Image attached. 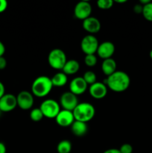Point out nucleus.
<instances>
[{
    "label": "nucleus",
    "mask_w": 152,
    "mask_h": 153,
    "mask_svg": "<svg viewBox=\"0 0 152 153\" xmlns=\"http://www.w3.org/2000/svg\"><path fill=\"white\" fill-rule=\"evenodd\" d=\"M103 83L111 91L116 93H122L129 88L131 79L125 72L116 70L113 74L107 76Z\"/></svg>",
    "instance_id": "f257e3e1"
},
{
    "label": "nucleus",
    "mask_w": 152,
    "mask_h": 153,
    "mask_svg": "<svg viewBox=\"0 0 152 153\" xmlns=\"http://www.w3.org/2000/svg\"><path fill=\"white\" fill-rule=\"evenodd\" d=\"M52 85L51 78L46 76H40L36 78L31 85V93L34 97L43 98L49 95L52 91Z\"/></svg>",
    "instance_id": "f03ea898"
},
{
    "label": "nucleus",
    "mask_w": 152,
    "mask_h": 153,
    "mask_svg": "<svg viewBox=\"0 0 152 153\" xmlns=\"http://www.w3.org/2000/svg\"><path fill=\"white\" fill-rule=\"evenodd\" d=\"M72 112L75 120L87 123L95 117V109L90 103L82 102L79 103Z\"/></svg>",
    "instance_id": "7ed1b4c3"
},
{
    "label": "nucleus",
    "mask_w": 152,
    "mask_h": 153,
    "mask_svg": "<svg viewBox=\"0 0 152 153\" xmlns=\"http://www.w3.org/2000/svg\"><path fill=\"white\" fill-rule=\"evenodd\" d=\"M67 58L66 53L61 49H54L48 55V62L49 66L55 70H63Z\"/></svg>",
    "instance_id": "20e7f679"
},
{
    "label": "nucleus",
    "mask_w": 152,
    "mask_h": 153,
    "mask_svg": "<svg viewBox=\"0 0 152 153\" xmlns=\"http://www.w3.org/2000/svg\"><path fill=\"white\" fill-rule=\"evenodd\" d=\"M40 109L41 110L44 117L55 119L57 115L61 111V105L56 100L48 99L41 103Z\"/></svg>",
    "instance_id": "39448f33"
},
{
    "label": "nucleus",
    "mask_w": 152,
    "mask_h": 153,
    "mask_svg": "<svg viewBox=\"0 0 152 153\" xmlns=\"http://www.w3.org/2000/svg\"><path fill=\"white\" fill-rule=\"evenodd\" d=\"M98 46V39L92 34L86 35L80 42V49L85 55H95Z\"/></svg>",
    "instance_id": "423d86ee"
},
{
    "label": "nucleus",
    "mask_w": 152,
    "mask_h": 153,
    "mask_svg": "<svg viewBox=\"0 0 152 153\" xmlns=\"http://www.w3.org/2000/svg\"><path fill=\"white\" fill-rule=\"evenodd\" d=\"M17 106L22 110H29L34 105V95L32 93L22 91L16 96Z\"/></svg>",
    "instance_id": "0eeeda50"
},
{
    "label": "nucleus",
    "mask_w": 152,
    "mask_h": 153,
    "mask_svg": "<svg viewBox=\"0 0 152 153\" xmlns=\"http://www.w3.org/2000/svg\"><path fill=\"white\" fill-rule=\"evenodd\" d=\"M60 103L64 110L71 111H73L76 106L79 104L77 96L70 91L63 93L61 95L60 98Z\"/></svg>",
    "instance_id": "6e6552de"
},
{
    "label": "nucleus",
    "mask_w": 152,
    "mask_h": 153,
    "mask_svg": "<svg viewBox=\"0 0 152 153\" xmlns=\"http://www.w3.org/2000/svg\"><path fill=\"white\" fill-rule=\"evenodd\" d=\"M92 12V6L87 1H81L75 4L74 8V14L77 19L84 20L89 17Z\"/></svg>",
    "instance_id": "1a4fd4ad"
},
{
    "label": "nucleus",
    "mask_w": 152,
    "mask_h": 153,
    "mask_svg": "<svg viewBox=\"0 0 152 153\" xmlns=\"http://www.w3.org/2000/svg\"><path fill=\"white\" fill-rule=\"evenodd\" d=\"M17 106L16 97L11 94H5L0 99V111L1 112H10Z\"/></svg>",
    "instance_id": "9d476101"
},
{
    "label": "nucleus",
    "mask_w": 152,
    "mask_h": 153,
    "mask_svg": "<svg viewBox=\"0 0 152 153\" xmlns=\"http://www.w3.org/2000/svg\"><path fill=\"white\" fill-rule=\"evenodd\" d=\"M75 117L73 112L68 110H61L57 117L55 121L57 124L61 127H69L75 122Z\"/></svg>",
    "instance_id": "9b49d317"
},
{
    "label": "nucleus",
    "mask_w": 152,
    "mask_h": 153,
    "mask_svg": "<svg viewBox=\"0 0 152 153\" xmlns=\"http://www.w3.org/2000/svg\"><path fill=\"white\" fill-rule=\"evenodd\" d=\"M88 85L86 83L83 77L74 78L70 82L69 84V90L70 92L74 94L75 95L78 96L80 94H83L86 92L87 90Z\"/></svg>",
    "instance_id": "f8f14e48"
},
{
    "label": "nucleus",
    "mask_w": 152,
    "mask_h": 153,
    "mask_svg": "<svg viewBox=\"0 0 152 153\" xmlns=\"http://www.w3.org/2000/svg\"><path fill=\"white\" fill-rule=\"evenodd\" d=\"M89 92L92 98L95 100H101L107 96V87L103 82H96L89 86Z\"/></svg>",
    "instance_id": "ddd939ff"
},
{
    "label": "nucleus",
    "mask_w": 152,
    "mask_h": 153,
    "mask_svg": "<svg viewBox=\"0 0 152 153\" xmlns=\"http://www.w3.org/2000/svg\"><path fill=\"white\" fill-rule=\"evenodd\" d=\"M115 52V46L112 42L104 41L100 43L96 53L103 60L111 58Z\"/></svg>",
    "instance_id": "4468645a"
},
{
    "label": "nucleus",
    "mask_w": 152,
    "mask_h": 153,
    "mask_svg": "<svg viewBox=\"0 0 152 153\" xmlns=\"http://www.w3.org/2000/svg\"><path fill=\"white\" fill-rule=\"evenodd\" d=\"M83 28L86 31L90 34H96L101 30V22L99 19L94 16H89L86 19L83 20Z\"/></svg>",
    "instance_id": "2eb2a0df"
},
{
    "label": "nucleus",
    "mask_w": 152,
    "mask_h": 153,
    "mask_svg": "<svg viewBox=\"0 0 152 153\" xmlns=\"http://www.w3.org/2000/svg\"><path fill=\"white\" fill-rule=\"evenodd\" d=\"M70 127L72 134L77 137H83L88 131L87 123L81 121L75 120Z\"/></svg>",
    "instance_id": "dca6fc26"
},
{
    "label": "nucleus",
    "mask_w": 152,
    "mask_h": 153,
    "mask_svg": "<svg viewBox=\"0 0 152 153\" xmlns=\"http://www.w3.org/2000/svg\"><path fill=\"white\" fill-rule=\"evenodd\" d=\"M116 62L113 58H107L101 64V70L105 76H109L116 71Z\"/></svg>",
    "instance_id": "f3484780"
},
{
    "label": "nucleus",
    "mask_w": 152,
    "mask_h": 153,
    "mask_svg": "<svg viewBox=\"0 0 152 153\" xmlns=\"http://www.w3.org/2000/svg\"><path fill=\"white\" fill-rule=\"evenodd\" d=\"M79 69H80V64H79L78 61L74 59H70L67 60L63 68L62 72L65 73L66 76L74 75L78 72Z\"/></svg>",
    "instance_id": "a211bd4d"
},
{
    "label": "nucleus",
    "mask_w": 152,
    "mask_h": 153,
    "mask_svg": "<svg viewBox=\"0 0 152 153\" xmlns=\"http://www.w3.org/2000/svg\"><path fill=\"white\" fill-rule=\"evenodd\" d=\"M53 87H63L66 85L68 82V78L67 76L63 72H58L56 74L54 75L52 78H51Z\"/></svg>",
    "instance_id": "6ab92c4d"
},
{
    "label": "nucleus",
    "mask_w": 152,
    "mask_h": 153,
    "mask_svg": "<svg viewBox=\"0 0 152 153\" xmlns=\"http://www.w3.org/2000/svg\"><path fill=\"white\" fill-rule=\"evenodd\" d=\"M72 143L68 140H63L58 143L57 151L58 153H70L72 151Z\"/></svg>",
    "instance_id": "aec40b11"
},
{
    "label": "nucleus",
    "mask_w": 152,
    "mask_h": 153,
    "mask_svg": "<svg viewBox=\"0 0 152 153\" xmlns=\"http://www.w3.org/2000/svg\"><path fill=\"white\" fill-rule=\"evenodd\" d=\"M43 117H44V116H43L40 108L32 109L31 111L30 112V118L34 122H40L43 120Z\"/></svg>",
    "instance_id": "412c9836"
},
{
    "label": "nucleus",
    "mask_w": 152,
    "mask_h": 153,
    "mask_svg": "<svg viewBox=\"0 0 152 153\" xmlns=\"http://www.w3.org/2000/svg\"><path fill=\"white\" fill-rule=\"evenodd\" d=\"M142 16H144L145 19L146 20L149 21V22H152V2L151 1L148 4H145L143 6L142 13Z\"/></svg>",
    "instance_id": "4be33fe9"
},
{
    "label": "nucleus",
    "mask_w": 152,
    "mask_h": 153,
    "mask_svg": "<svg viewBox=\"0 0 152 153\" xmlns=\"http://www.w3.org/2000/svg\"><path fill=\"white\" fill-rule=\"evenodd\" d=\"M83 79H84L86 83L90 86L92 84L96 82V75L94 72L89 70V71L85 72L83 76Z\"/></svg>",
    "instance_id": "5701e85b"
},
{
    "label": "nucleus",
    "mask_w": 152,
    "mask_h": 153,
    "mask_svg": "<svg viewBox=\"0 0 152 153\" xmlns=\"http://www.w3.org/2000/svg\"><path fill=\"white\" fill-rule=\"evenodd\" d=\"M114 1L113 0H98L97 1V6L98 8L102 10H108L113 6Z\"/></svg>",
    "instance_id": "b1692460"
},
{
    "label": "nucleus",
    "mask_w": 152,
    "mask_h": 153,
    "mask_svg": "<svg viewBox=\"0 0 152 153\" xmlns=\"http://www.w3.org/2000/svg\"><path fill=\"white\" fill-rule=\"evenodd\" d=\"M84 63L87 67H95L97 64V58L95 55H86L84 58Z\"/></svg>",
    "instance_id": "393cba45"
},
{
    "label": "nucleus",
    "mask_w": 152,
    "mask_h": 153,
    "mask_svg": "<svg viewBox=\"0 0 152 153\" xmlns=\"http://www.w3.org/2000/svg\"><path fill=\"white\" fill-rule=\"evenodd\" d=\"M119 151L121 153H132L133 147L129 143H124L121 146Z\"/></svg>",
    "instance_id": "a878e982"
},
{
    "label": "nucleus",
    "mask_w": 152,
    "mask_h": 153,
    "mask_svg": "<svg viewBox=\"0 0 152 153\" xmlns=\"http://www.w3.org/2000/svg\"><path fill=\"white\" fill-rule=\"evenodd\" d=\"M142 9L143 6L141 4H137L134 6V13H137V14H139V13H142Z\"/></svg>",
    "instance_id": "bb28decb"
},
{
    "label": "nucleus",
    "mask_w": 152,
    "mask_h": 153,
    "mask_svg": "<svg viewBox=\"0 0 152 153\" xmlns=\"http://www.w3.org/2000/svg\"><path fill=\"white\" fill-rule=\"evenodd\" d=\"M7 7V2L6 0H0V13H3Z\"/></svg>",
    "instance_id": "cd10ccee"
},
{
    "label": "nucleus",
    "mask_w": 152,
    "mask_h": 153,
    "mask_svg": "<svg viewBox=\"0 0 152 153\" xmlns=\"http://www.w3.org/2000/svg\"><path fill=\"white\" fill-rule=\"evenodd\" d=\"M6 66H7V61L5 58H4V56L0 57V70H4Z\"/></svg>",
    "instance_id": "c85d7f7f"
},
{
    "label": "nucleus",
    "mask_w": 152,
    "mask_h": 153,
    "mask_svg": "<svg viewBox=\"0 0 152 153\" xmlns=\"http://www.w3.org/2000/svg\"><path fill=\"white\" fill-rule=\"evenodd\" d=\"M5 94V88L1 82H0V99Z\"/></svg>",
    "instance_id": "c756f323"
},
{
    "label": "nucleus",
    "mask_w": 152,
    "mask_h": 153,
    "mask_svg": "<svg viewBox=\"0 0 152 153\" xmlns=\"http://www.w3.org/2000/svg\"><path fill=\"white\" fill-rule=\"evenodd\" d=\"M5 52V46L3 44L2 42L0 40V57H2Z\"/></svg>",
    "instance_id": "7c9ffc66"
},
{
    "label": "nucleus",
    "mask_w": 152,
    "mask_h": 153,
    "mask_svg": "<svg viewBox=\"0 0 152 153\" xmlns=\"http://www.w3.org/2000/svg\"><path fill=\"white\" fill-rule=\"evenodd\" d=\"M103 153H121V152H120V151H119V149L113 148V149H107V150L104 151Z\"/></svg>",
    "instance_id": "2f4dec72"
},
{
    "label": "nucleus",
    "mask_w": 152,
    "mask_h": 153,
    "mask_svg": "<svg viewBox=\"0 0 152 153\" xmlns=\"http://www.w3.org/2000/svg\"><path fill=\"white\" fill-rule=\"evenodd\" d=\"M6 146L4 145V143L2 142H0V153H6Z\"/></svg>",
    "instance_id": "473e14b6"
},
{
    "label": "nucleus",
    "mask_w": 152,
    "mask_h": 153,
    "mask_svg": "<svg viewBox=\"0 0 152 153\" xmlns=\"http://www.w3.org/2000/svg\"><path fill=\"white\" fill-rule=\"evenodd\" d=\"M126 0H117V1H115V2L117 3H125L126 2Z\"/></svg>",
    "instance_id": "72a5a7b5"
},
{
    "label": "nucleus",
    "mask_w": 152,
    "mask_h": 153,
    "mask_svg": "<svg viewBox=\"0 0 152 153\" xmlns=\"http://www.w3.org/2000/svg\"><path fill=\"white\" fill-rule=\"evenodd\" d=\"M149 55H150V58L152 59V49H151V50L150 53H149Z\"/></svg>",
    "instance_id": "f704fd0d"
},
{
    "label": "nucleus",
    "mask_w": 152,
    "mask_h": 153,
    "mask_svg": "<svg viewBox=\"0 0 152 153\" xmlns=\"http://www.w3.org/2000/svg\"><path fill=\"white\" fill-rule=\"evenodd\" d=\"M1 113H2V112L1 111H0V116H1Z\"/></svg>",
    "instance_id": "c9c22d12"
}]
</instances>
